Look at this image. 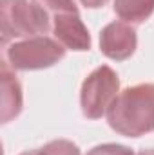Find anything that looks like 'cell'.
I'll use <instances>...</instances> for the list:
<instances>
[{
  "label": "cell",
  "mask_w": 154,
  "mask_h": 155,
  "mask_svg": "<svg viewBox=\"0 0 154 155\" xmlns=\"http://www.w3.org/2000/svg\"><path fill=\"white\" fill-rule=\"evenodd\" d=\"M44 152L47 155H82L80 148L67 139H56L47 143L44 146Z\"/></svg>",
  "instance_id": "30bf717a"
},
{
  "label": "cell",
  "mask_w": 154,
  "mask_h": 155,
  "mask_svg": "<svg viewBox=\"0 0 154 155\" xmlns=\"http://www.w3.org/2000/svg\"><path fill=\"white\" fill-rule=\"evenodd\" d=\"M0 101H2V123H9L13 121L15 117L20 116L22 112V87L16 79L15 71L9 67L7 61H2V67H0Z\"/></svg>",
  "instance_id": "52a82bcc"
},
{
  "label": "cell",
  "mask_w": 154,
  "mask_h": 155,
  "mask_svg": "<svg viewBox=\"0 0 154 155\" xmlns=\"http://www.w3.org/2000/svg\"><path fill=\"white\" fill-rule=\"evenodd\" d=\"M5 61L13 71H40L56 65L65 56V47L56 38L35 36L13 41L4 47Z\"/></svg>",
  "instance_id": "3957f363"
},
{
  "label": "cell",
  "mask_w": 154,
  "mask_h": 155,
  "mask_svg": "<svg viewBox=\"0 0 154 155\" xmlns=\"http://www.w3.org/2000/svg\"><path fill=\"white\" fill-rule=\"evenodd\" d=\"M53 35L65 49L71 51H89L91 35L80 16V13H64L51 18Z\"/></svg>",
  "instance_id": "8992f818"
},
{
  "label": "cell",
  "mask_w": 154,
  "mask_h": 155,
  "mask_svg": "<svg viewBox=\"0 0 154 155\" xmlns=\"http://www.w3.org/2000/svg\"><path fill=\"white\" fill-rule=\"evenodd\" d=\"M105 117L116 134L125 137H142L154 132V83L123 88Z\"/></svg>",
  "instance_id": "6da1fadb"
},
{
  "label": "cell",
  "mask_w": 154,
  "mask_h": 155,
  "mask_svg": "<svg viewBox=\"0 0 154 155\" xmlns=\"http://www.w3.org/2000/svg\"><path fill=\"white\" fill-rule=\"evenodd\" d=\"M120 94V78L109 65L94 69L83 79L80 90L82 112L87 119H100Z\"/></svg>",
  "instance_id": "277c9868"
},
{
  "label": "cell",
  "mask_w": 154,
  "mask_h": 155,
  "mask_svg": "<svg viewBox=\"0 0 154 155\" xmlns=\"http://www.w3.org/2000/svg\"><path fill=\"white\" fill-rule=\"evenodd\" d=\"M136 45H138L136 29L123 20L107 24L100 33V51L109 60L114 61L129 60L134 54Z\"/></svg>",
  "instance_id": "5b68a950"
},
{
  "label": "cell",
  "mask_w": 154,
  "mask_h": 155,
  "mask_svg": "<svg viewBox=\"0 0 154 155\" xmlns=\"http://www.w3.org/2000/svg\"><path fill=\"white\" fill-rule=\"evenodd\" d=\"M20 155H47L44 152V148H38V150H27V152H22Z\"/></svg>",
  "instance_id": "4fadbf2b"
},
{
  "label": "cell",
  "mask_w": 154,
  "mask_h": 155,
  "mask_svg": "<svg viewBox=\"0 0 154 155\" xmlns=\"http://www.w3.org/2000/svg\"><path fill=\"white\" fill-rule=\"evenodd\" d=\"M109 0H80L82 5H85L87 9H98V7H103Z\"/></svg>",
  "instance_id": "7c38bea8"
},
{
  "label": "cell",
  "mask_w": 154,
  "mask_h": 155,
  "mask_svg": "<svg viewBox=\"0 0 154 155\" xmlns=\"http://www.w3.org/2000/svg\"><path fill=\"white\" fill-rule=\"evenodd\" d=\"M37 2L49 13L51 18L64 13H78V5L75 0H37Z\"/></svg>",
  "instance_id": "9c48e42d"
},
{
  "label": "cell",
  "mask_w": 154,
  "mask_h": 155,
  "mask_svg": "<svg viewBox=\"0 0 154 155\" xmlns=\"http://www.w3.org/2000/svg\"><path fill=\"white\" fill-rule=\"evenodd\" d=\"M116 16L131 25L143 24L154 13V0H114Z\"/></svg>",
  "instance_id": "ba28073f"
},
{
  "label": "cell",
  "mask_w": 154,
  "mask_h": 155,
  "mask_svg": "<svg viewBox=\"0 0 154 155\" xmlns=\"http://www.w3.org/2000/svg\"><path fill=\"white\" fill-rule=\"evenodd\" d=\"M138 155H154V148H145V150H142Z\"/></svg>",
  "instance_id": "5bb4252c"
},
{
  "label": "cell",
  "mask_w": 154,
  "mask_h": 155,
  "mask_svg": "<svg viewBox=\"0 0 154 155\" xmlns=\"http://www.w3.org/2000/svg\"><path fill=\"white\" fill-rule=\"evenodd\" d=\"M53 31L49 13L37 0H0V35L2 45Z\"/></svg>",
  "instance_id": "7a4b0ae2"
},
{
  "label": "cell",
  "mask_w": 154,
  "mask_h": 155,
  "mask_svg": "<svg viewBox=\"0 0 154 155\" xmlns=\"http://www.w3.org/2000/svg\"><path fill=\"white\" fill-rule=\"evenodd\" d=\"M87 155H134V152L129 146L123 144H116V143H105V144H98L94 148H91Z\"/></svg>",
  "instance_id": "8fae6325"
}]
</instances>
